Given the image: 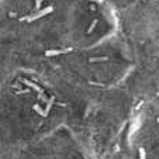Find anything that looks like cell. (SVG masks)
<instances>
[{"mask_svg": "<svg viewBox=\"0 0 159 159\" xmlns=\"http://www.w3.org/2000/svg\"><path fill=\"white\" fill-rule=\"evenodd\" d=\"M114 159H159V97L147 99L137 107Z\"/></svg>", "mask_w": 159, "mask_h": 159, "instance_id": "cell-1", "label": "cell"}]
</instances>
